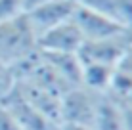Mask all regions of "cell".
<instances>
[{"instance_id": "cell-12", "label": "cell", "mask_w": 132, "mask_h": 130, "mask_svg": "<svg viewBox=\"0 0 132 130\" xmlns=\"http://www.w3.org/2000/svg\"><path fill=\"white\" fill-rule=\"evenodd\" d=\"M23 13V2L21 0H0V23Z\"/></svg>"}, {"instance_id": "cell-1", "label": "cell", "mask_w": 132, "mask_h": 130, "mask_svg": "<svg viewBox=\"0 0 132 130\" xmlns=\"http://www.w3.org/2000/svg\"><path fill=\"white\" fill-rule=\"evenodd\" d=\"M36 50H38L36 37L23 13L0 23V65L2 67L13 69L25 59H29Z\"/></svg>"}, {"instance_id": "cell-5", "label": "cell", "mask_w": 132, "mask_h": 130, "mask_svg": "<svg viewBox=\"0 0 132 130\" xmlns=\"http://www.w3.org/2000/svg\"><path fill=\"white\" fill-rule=\"evenodd\" d=\"M73 23H75L77 29L80 31L84 42L113 38V37H117V34L126 33V29H122L121 25H117L115 21H111L109 17L90 10V8H86V6H82V4H79V2H77L75 13H73Z\"/></svg>"}, {"instance_id": "cell-4", "label": "cell", "mask_w": 132, "mask_h": 130, "mask_svg": "<svg viewBox=\"0 0 132 130\" xmlns=\"http://www.w3.org/2000/svg\"><path fill=\"white\" fill-rule=\"evenodd\" d=\"M75 8L77 0H50V2H44L29 12H23V15L29 27L33 29L35 37L38 38L40 34L52 31L54 27L71 21Z\"/></svg>"}, {"instance_id": "cell-9", "label": "cell", "mask_w": 132, "mask_h": 130, "mask_svg": "<svg viewBox=\"0 0 132 130\" xmlns=\"http://www.w3.org/2000/svg\"><path fill=\"white\" fill-rule=\"evenodd\" d=\"M82 63V61H80ZM115 67L98 65V63H82V75H80V86L88 88L98 96H105L111 80L115 77Z\"/></svg>"}, {"instance_id": "cell-11", "label": "cell", "mask_w": 132, "mask_h": 130, "mask_svg": "<svg viewBox=\"0 0 132 130\" xmlns=\"http://www.w3.org/2000/svg\"><path fill=\"white\" fill-rule=\"evenodd\" d=\"M15 82L17 79L10 67H0V103H4V100L13 92Z\"/></svg>"}, {"instance_id": "cell-2", "label": "cell", "mask_w": 132, "mask_h": 130, "mask_svg": "<svg viewBox=\"0 0 132 130\" xmlns=\"http://www.w3.org/2000/svg\"><path fill=\"white\" fill-rule=\"evenodd\" d=\"M102 96L84 86H73L61 96V124H77L92 130Z\"/></svg>"}, {"instance_id": "cell-16", "label": "cell", "mask_w": 132, "mask_h": 130, "mask_svg": "<svg viewBox=\"0 0 132 130\" xmlns=\"http://www.w3.org/2000/svg\"><path fill=\"white\" fill-rule=\"evenodd\" d=\"M61 130H90L86 126H77V124H61Z\"/></svg>"}, {"instance_id": "cell-3", "label": "cell", "mask_w": 132, "mask_h": 130, "mask_svg": "<svg viewBox=\"0 0 132 130\" xmlns=\"http://www.w3.org/2000/svg\"><path fill=\"white\" fill-rule=\"evenodd\" d=\"M130 46H132V33L126 31V33L117 34L113 38L82 42L77 56L82 63H98V65H107V67L119 69L122 57Z\"/></svg>"}, {"instance_id": "cell-17", "label": "cell", "mask_w": 132, "mask_h": 130, "mask_svg": "<svg viewBox=\"0 0 132 130\" xmlns=\"http://www.w3.org/2000/svg\"><path fill=\"white\" fill-rule=\"evenodd\" d=\"M0 67H2V65H0Z\"/></svg>"}, {"instance_id": "cell-14", "label": "cell", "mask_w": 132, "mask_h": 130, "mask_svg": "<svg viewBox=\"0 0 132 130\" xmlns=\"http://www.w3.org/2000/svg\"><path fill=\"white\" fill-rule=\"evenodd\" d=\"M119 69L125 71V73H130L132 75V46L126 50L125 57H122V61H121V65H119Z\"/></svg>"}, {"instance_id": "cell-10", "label": "cell", "mask_w": 132, "mask_h": 130, "mask_svg": "<svg viewBox=\"0 0 132 130\" xmlns=\"http://www.w3.org/2000/svg\"><path fill=\"white\" fill-rule=\"evenodd\" d=\"M92 130H125L122 111L117 103H113L107 96H102Z\"/></svg>"}, {"instance_id": "cell-7", "label": "cell", "mask_w": 132, "mask_h": 130, "mask_svg": "<svg viewBox=\"0 0 132 130\" xmlns=\"http://www.w3.org/2000/svg\"><path fill=\"white\" fill-rule=\"evenodd\" d=\"M4 107L13 115V119L17 120L21 130H61V123L42 115L40 111H36L35 107H31L19 94L13 92L4 100Z\"/></svg>"}, {"instance_id": "cell-15", "label": "cell", "mask_w": 132, "mask_h": 130, "mask_svg": "<svg viewBox=\"0 0 132 130\" xmlns=\"http://www.w3.org/2000/svg\"><path fill=\"white\" fill-rule=\"evenodd\" d=\"M21 2H23V12H29V10H33V8L40 6L44 2H50V0H21Z\"/></svg>"}, {"instance_id": "cell-6", "label": "cell", "mask_w": 132, "mask_h": 130, "mask_svg": "<svg viewBox=\"0 0 132 130\" xmlns=\"http://www.w3.org/2000/svg\"><path fill=\"white\" fill-rule=\"evenodd\" d=\"M84 38L77 25L71 21L54 27L52 31L40 34L36 38V46L40 52L46 54H79Z\"/></svg>"}, {"instance_id": "cell-13", "label": "cell", "mask_w": 132, "mask_h": 130, "mask_svg": "<svg viewBox=\"0 0 132 130\" xmlns=\"http://www.w3.org/2000/svg\"><path fill=\"white\" fill-rule=\"evenodd\" d=\"M0 130H21L13 115L0 103Z\"/></svg>"}, {"instance_id": "cell-8", "label": "cell", "mask_w": 132, "mask_h": 130, "mask_svg": "<svg viewBox=\"0 0 132 130\" xmlns=\"http://www.w3.org/2000/svg\"><path fill=\"white\" fill-rule=\"evenodd\" d=\"M77 2L109 17L122 29L132 31V0H77Z\"/></svg>"}]
</instances>
